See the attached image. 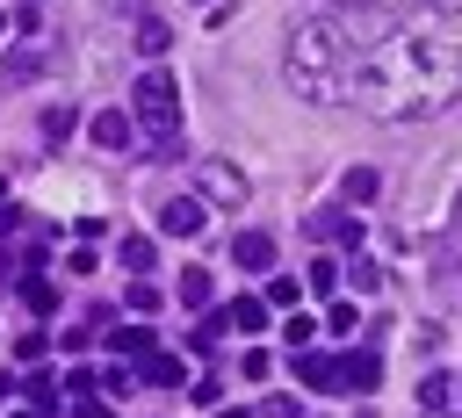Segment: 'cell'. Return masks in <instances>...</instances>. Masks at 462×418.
Listing matches in <instances>:
<instances>
[{"label": "cell", "mask_w": 462, "mask_h": 418, "mask_svg": "<svg viewBox=\"0 0 462 418\" xmlns=\"http://www.w3.org/2000/svg\"><path fill=\"white\" fill-rule=\"evenodd\" d=\"M455 94H462V14L455 7H419L375 50H354V72H346V101L375 123L440 115L455 108Z\"/></svg>", "instance_id": "6da1fadb"}, {"label": "cell", "mask_w": 462, "mask_h": 418, "mask_svg": "<svg viewBox=\"0 0 462 418\" xmlns=\"http://www.w3.org/2000/svg\"><path fill=\"white\" fill-rule=\"evenodd\" d=\"M346 72H354V29L332 22V14H310L289 29V50H282V79L296 101L310 108H339L346 101Z\"/></svg>", "instance_id": "7a4b0ae2"}, {"label": "cell", "mask_w": 462, "mask_h": 418, "mask_svg": "<svg viewBox=\"0 0 462 418\" xmlns=\"http://www.w3.org/2000/svg\"><path fill=\"white\" fill-rule=\"evenodd\" d=\"M130 130L144 137L152 159H173V151H180V79H173L166 65H152V72L137 79V94H130Z\"/></svg>", "instance_id": "3957f363"}, {"label": "cell", "mask_w": 462, "mask_h": 418, "mask_svg": "<svg viewBox=\"0 0 462 418\" xmlns=\"http://www.w3.org/2000/svg\"><path fill=\"white\" fill-rule=\"evenodd\" d=\"M195 202H217V209H245V173L231 166V159H202L195 166Z\"/></svg>", "instance_id": "277c9868"}, {"label": "cell", "mask_w": 462, "mask_h": 418, "mask_svg": "<svg viewBox=\"0 0 462 418\" xmlns=\"http://www.w3.org/2000/svg\"><path fill=\"white\" fill-rule=\"evenodd\" d=\"M296 382L318 389V396H332V389H339V360L318 353V346H296Z\"/></svg>", "instance_id": "5b68a950"}, {"label": "cell", "mask_w": 462, "mask_h": 418, "mask_svg": "<svg viewBox=\"0 0 462 418\" xmlns=\"http://www.w3.org/2000/svg\"><path fill=\"white\" fill-rule=\"evenodd\" d=\"M202 223H209V209H202L195 195H180V202H166V209H159V231H166V238H195Z\"/></svg>", "instance_id": "8992f818"}, {"label": "cell", "mask_w": 462, "mask_h": 418, "mask_svg": "<svg viewBox=\"0 0 462 418\" xmlns=\"http://www.w3.org/2000/svg\"><path fill=\"white\" fill-rule=\"evenodd\" d=\"M375 382H383V353H375V346H361V353L339 360V389H361V396H368Z\"/></svg>", "instance_id": "52a82bcc"}, {"label": "cell", "mask_w": 462, "mask_h": 418, "mask_svg": "<svg viewBox=\"0 0 462 418\" xmlns=\"http://www.w3.org/2000/svg\"><path fill=\"white\" fill-rule=\"evenodd\" d=\"M231 259H238L245 274H267V267H274V238H267V231H238V238H231Z\"/></svg>", "instance_id": "ba28073f"}, {"label": "cell", "mask_w": 462, "mask_h": 418, "mask_svg": "<svg viewBox=\"0 0 462 418\" xmlns=\"http://www.w3.org/2000/svg\"><path fill=\"white\" fill-rule=\"evenodd\" d=\"M137 375H144L152 389H180V382H188V368H180L173 353H159V346H152V353H137Z\"/></svg>", "instance_id": "9c48e42d"}, {"label": "cell", "mask_w": 462, "mask_h": 418, "mask_svg": "<svg viewBox=\"0 0 462 418\" xmlns=\"http://www.w3.org/2000/svg\"><path fill=\"white\" fill-rule=\"evenodd\" d=\"M87 137H94L101 151H123V144H130V115H123V108H101V115L87 123Z\"/></svg>", "instance_id": "30bf717a"}, {"label": "cell", "mask_w": 462, "mask_h": 418, "mask_svg": "<svg viewBox=\"0 0 462 418\" xmlns=\"http://www.w3.org/2000/svg\"><path fill=\"white\" fill-rule=\"evenodd\" d=\"M310 231H318V238H332V245H354V252H361V223H354L346 209H318V216H310Z\"/></svg>", "instance_id": "8fae6325"}, {"label": "cell", "mask_w": 462, "mask_h": 418, "mask_svg": "<svg viewBox=\"0 0 462 418\" xmlns=\"http://www.w3.org/2000/svg\"><path fill=\"white\" fill-rule=\"evenodd\" d=\"M224 324H231V332H267V295H238V303L224 310Z\"/></svg>", "instance_id": "7c38bea8"}, {"label": "cell", "mask_w": 462, "mask_h": 418, "mask_svg": "<svg viewBox=\"0 0 462 418\" xmlns=\"http://www.w3.org/2000/svg\"><path fill=\"white\" fill-rule=\"evenodd\" d=\"M36 72H43V58H36V50H7V58H0V86H29Z\"/></svg>", "instance_id": "4fadbf2b"}, {"label": "cell", "mask_w": 462, "mask_h": 418, "mask_svg": "<svg viewBox=\"0 0 462 418\" xmlns=\"http://www.w3.org/2000/svg\"><path fill=\"white\" fill-rule=\"evenodd\" d=\"M375 195H383V173H375V166H354V173L339 180V202H375Z\"/></svg>", "instance_id": "5bb4252c"}, {"label": "cell", "mask_w": 462, "mask_h": 418, "mask_svg": "<svg viewBox=\"0 0 462 418\" xmlns=\"http://www.w3.org/2000/svg\"><path fill=\"white\" fill-rule=\"evenodd\" d=\"M108 346H116L123 360H137V353H152V324H116V332H108Z\"/></svg>", "instance_id": "9a60e30c"}, {"label": "cell", "mask_w": 462, "mask_h": 418, "mask_svg": "<svg viewBox=\"0 0 462 418\" xmlns=\"http://www.w3.org/2000/svg\"><path fill=\"white\" fill-rule=\"evenodd\" d=\"M455 404V382L448 375H419V411H448Z\"/></svg>", "instance_id": "2e32d148"}, {"label": "cell", "mask_w": 462, "mask_h": 418, "mask_svg": "<svg viewBox=\"0 0 462 418\" xmlns=\"http://www.w3.org/2000/svg\"><path fill=\"white\" fill-rule=\"evenodd\" d=\"M116 259H123V274H152V238H123Z\"/></svg>", "instance_id": "e0dca14e"}, {"label": "cell", "mask_w": 462, "mask_h": 418, "mask_svg": "<svg viewBox=\"0 0 462 418\" xmlns=\"http://www.w3.org/2000/svg\"><path fill=\"white\" fill-rule=\"evenodd\" d=\"M173 295H180V303H188V310H209V274H202V267H188V274H180V288H173Z\"/></svg>", "instance_id": "ac0fdd59"}, {"label": "cell", "mask_w": 462, "mask_h": 418, "mask_svg": "<svg viewBox=\"0 0 462 418\" xmlns=\"http://www.w3.org/2000/svg\"><path fill=\"white\" fill-rule=\"evenodd\" d=\"M22 295H29V310H36V317H51V310H58V288H51L43 274H29V281H22Z\"/></svg>", "instance_id": "d6986e66"}, {"label": "cell", "mask_w": 462, "mask_h": 418, "mask_svg": "<svg viewBox=\"0 0 462 418\" xmlns=\"http://www.w3.org/2000/svg\"><path fill=\"white\" fill-rule=\"evenodd\" d=\"M346 281H354V288H361V295H375V288H383V267H375V259H361V252H354V267H346Z\"/></svg>", "instance_id": "ffe728a7"}, {"label": "cell", "mask_w": 462, "mask_h": 418, "mask_svg": "<svg viewBox=\"0 0 462 418\" xmlns=\"http://www.w3.org/2000/svg\"><path fill=\"white\" fill-rule=\"evenodd\" d=\"M224 332H231V324H224V310H209V317L195 324V339H188V346H195V353H209V346H217Z\"/></svg>", "instance_id": "44dd1931"}, {"label": "cell", "mask_w": 462, "mask_h": 418, "mask_svg": "<svg viewBox=\"0 0 462 418\" xmlns=\"http://www.w3.org/2000/svg\"><path fill=\"white\" fill-rule=\"evenodd\" d=\"M22 396H29V411H51V404H58V382H51V375H29Z\"/></svg>", "instance_id": "7402d4cb"}, {"label": "cell", "mask_w": 462, "mask_h": 418, "mask_svg": "<svg viewBox=\"0 0 462 418\" xmlns=\"http://www.w3.org/2000/svg\"><path fill=\"white\" fill-rule=\"evenodd\" d=\"M137 43H144V50H166V43H173V29H166V22H152V14H144V22H137Z\"/></svg>", "instance_id": "603a6c76"}, {"label": "cell", "mask_w": 462, "mask_h": 418, "mask_svg": "<svg viewBox=\"0 0 462 418\" xmlns=\"http://www.w3.org/2000/svg\"><path fill=\"white\" fill-rule=\"evenodd\" d=\"M43 346H51V332H22V339H14V360L29 368V360H43Z\"/></svg>", "instance_id": "cb8c5ba5"}, {"label": "cell", "mask_w": 462, "mask_h": 418, "mask_svg": "<svg viewBox=\"0 0 462 418\" xmlns=\"http://www.w3.org/2000/svg\"><path fill=\"white\" fill-rule=\"evenodd\" d=\"M310 288L332 295V288H339V267H332V259H310Z\"/></svg>", "instance_id": "d4e9b609"}, {"label": "cell", "mask_w": 462, "mask_h": 418, "mask_svg": "<svg viewBox=\"0 0 462 418\" xmlns=\"http://www.w3.org/2000/svg\"><path fill=\"white\" fill-rule=\"evenodd\" d=\"M303 295V281H267V310H289Z\"/></svg>", "instance_id": "484cf974"}, {"label": "cell", "mask_w": 462, "mask_h": 418, "mask_svg": "<svg viewBox=\"0 0 462 418\" xmlns=\"http://www.w3.org/2000/svg\"><path fill=\"white\" fill-rule=\"evenodd\" d=\"M130 310L152 317V310H159V288H152V281H130Z\"/></svg>", "instance_id": "4316f807"}, {"label": "cell", "mask_w": 462, "mask_h": 418, "mask_svg": "<svg viewBox=\"0 0 462 418\" xmlns=\"http://www.w3.org/2000/svg\"><path fill=\"white\" fill-rule=\"evenodd\" d=\"M282 339H296V346H310V339H318V317H289V332H282Z\"/></svg>", "instance_id": "83f0119b"}, {"label": "cell", "mask_w": 462, "mask_h": 418, "mask_svg": "<svg viewBox=\"0 0 462 418\" xmlns=\"http://www.w3.org/2000/svg\"><path fill=\"white\" fill-rule=\"evenodd\" d=\"M72 418H116V411H108V404H94V396H79V404H72Z\"/></svg>", "instance_id": "f1b7e54d"}, {"label": "cell", "mask_w": 462, "mask_h": 418, "mask_svg": "<svg viewBox=\"0 0 462 418\" xmlns=\"http://www.w3.org/2000/svg\"><path fill=\"white\" fill-rule=\"evenodd\" d=\"M217 418H253V411H245V404H224V411H217Z\"/></svg>", "instance_id": "f546056e"}, {"label": "cell", "mask_w": 462, "mask_h": 418, "mask_svg": "<svg viewBox=\"0 0 462 418\" xmlns=\"http://www.w3.org/2000/svg\"><path fill=\"white\" fill-rule=\"evenodd\" d=\"M455 245H462V209H455Z\"/></svg>", "instance_id": "4dcf8cb0"}, {"label": "cell", "mask_w": 462, "mask_h": 418, "mask_svg": "<svg viewBox=\"0 0 462 418\" xmlns=\"http://www.w3.org/2000/svg\"><path fill=\"white\" fill-rule=\"evenodd\" d=\"M339 7H375V0H339Z\"/></svg>", "instance_id": "1f68e13d"}, {"label": "cell", "mask_w": 462, "mask_h": 418, "mask_svg": "<svg viewBox=\"0 0 462 418\" xmlns=\"http://www.w3.org/2000/svg\"><path fill=\"white\" fill-rule=\"evenodd\" d=\"M0 209H7V180H0Z\"/></svg>", "instance_id": "d6a6232c"}, {"label": "cell", "mask_w": 462, "mask_h": 418, "mask_svg": "<svg viewBox=\"0 0 462 418\" xmlns=\"http://www.w3.org/2000/svg\"><path fill=\"white\" fill-rule=\"evenodd\" d=\"M354 418H375V411H354Z\"/></svg>", "instance_id": "836d02e7"}, {"label": "cell", "mask_w": 462, "mask_h": 418, "mask_svg": "<svg viewBox=\"0 0 462 418\" xmlns=\"http://www.w3.org/2000/svg\"><path fill=\"white\" fill-rule=\"evenodd\" d=\"M22 418H36V411H22Z\"/></svg>", "instance_id": "e575fe53"}, {"label": "cell", "mask_w": 462, "mask_h": 418, "mask_svg": "<svg viewBox=\"0 0 462 418\" xmlns=\"http://www.w3.org/2000/svg\"><path fill=\"white\" fill-rule=\"evenodd\" d=\"M455 389H462V382H455ZM455 404H462V396H455Z\"/></svg>", "instance_id": "d590c367"}, {"label": "cell", "mask_w": 462, "mask_h": 418, "mask_svg": "<svg viewBox=\"0 0 462 418\" xmlns=\"http://www.w3.org/2000/svg\"><path fill=\"white\" fill-rule=\"evenodd\" d=\"M0 29H7V22H0Z\"/></svg>", "instance_id": "8d00e7d4"}]
</instances>
